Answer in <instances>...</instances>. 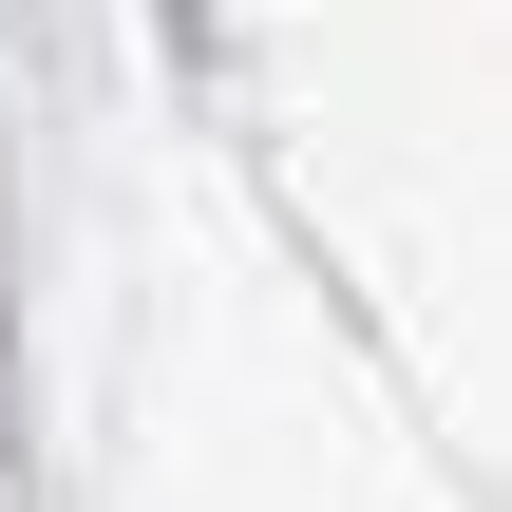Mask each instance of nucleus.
I'll return each instance as SVG.
<instances>
[]
</instances>
